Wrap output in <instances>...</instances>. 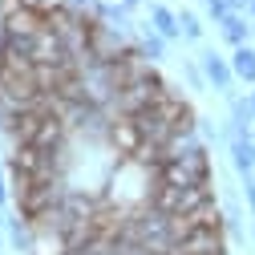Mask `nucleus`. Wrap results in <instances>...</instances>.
I'll list each match as a JSON object with an SVG mask.
<instances>
[{
	"mask_svg": "<svg viewBox=\"0 0 255 255\" xmlns=\"http://www.w3.org/2000/svg\"><path fill=\"white\" fill-rule=\"evenodd\" d=\"M199 69L207 73V81L219 89V93H227V98H231V85H235V69L227 65V61H223V57H215V53H203L199 57Z\"/></svg>",
	"mask_w": 255,
	"mask_h": 255,
	"instance_id": "f257e3e1",
	"label": "nucleus"
},
{
	"mask_svg": "<svg viewBox=\"0 0 255 255\" xmlns=\"http://www.w3.org/2000/svg\"><path fill=\"white\" fill-rule=\"evenodd\" d=\"M231 166L243 178H255V138H235L231 142Z\"/></svg>",
	"mask_w": 255,
	"mask_h": 255,
	"instance_id": "f03ea898",
	"label": "nucleus"
},
{
	"mask_svg": "<svg viewBox=\"0 0 255 255\" xmlns=\"http://www.w3.org/2000/svg\"><path fill=\"white\" fill-rule=\"evenodd\" d=\"M231 69H235V77H243V81H255V49H251V45L235 49V57H231Z\"/></svg>",
	"mask_w": 255,
	"mask_h": 255,
	"instance_id": "7ed1b4c3",
	"label": "nucleus"
},
{
	"mask_svg": "<svg viewBox=\"0 0 255 255\" xmlns=\"http://www.w3.org/2000/svg\"><path fill=\"white\" fill-rule=\"evenodd\" d=\"M150 16H154V28H158V37H178V16L170 12V8H162V4H154L150 8Z\"/></svg>",
	"mask_w": 255,
	"mask_h": 255,
	"instance_id": "20e7f679",
	"label": "nucleus"
},
{
	"mask_svg": "<svg viewBox=\"0 0 255 255\" xmlns=\"http://www.w3.org/2000/svg\"><path fill=\"white\" fill-rule=\"evenodd\" d=\"M219 24H223V37H227L235 49H243V45H247V20H243V16H235V12H231V16H223Z\"/></svg>",
	"mask_w": 255,
	"mask_h": 255,
	"instance_id": "39448f33",
	"label": "nucleus"
},
{
	"mask_svg": "<svg viewBox=\"0 0 255 255\" xmlns=\"http://www.w3.org/2000/svg\"><path fill=\"white\" fill-rule=\"evenodd\" d=\"M223 223L231 227V235H239V239H243V207H239L235 199L223 203Z\"/></svg>",
	"mask_w": 255,
	"mask_h": 255,
	"instance_id": "423d86ee",
	"label": "nucleus"
},
{
	"mask_svg": "<svg viewBox=\"0 0 255 255\" xmlns=\"http://www.w3.org/2000/svg\"><path fill=\"white\" fill-rule=\"evenodd\" d=\"M178 33H182L186 41H199V37H203L199 16H195V12H178Z\"/></svg>",
	"mask_w": 255,
	"mask_h": 255,
	"instance_id": "0eeeda50",
	"label": "nucleus"
},
{
	"mask_svg": "<svg viewBox=\"0 0 255 255\" xmlns=\"http://www.w3.org/2000/svg\"><path fill=\"white\" fill-rule=\"evenodd\" d=\"M146 53L158 61V57H162L166 53V45H162V37H154V33H146Z\"/></svg>",
	"mask_w": 255,
	"mask_h": 255,
	"instance_id": "6e6552de",
	"label": "nucleus"
},
{
	"mask_svg": "<svg viewBox=\"0 0 255 255\" xmlns=\"http://www.w3.org/2000/svg\"><path fill=\"white\" fill-rule=\"evenodd\" d=\"M243 195H247V207L255 215V178H243Z\"/></svg>",
	"mask_w": 255,
	"mask_h": 255,
	"instance_id": "1a4fd4ad",
	"label": "nucleus"
},
{
	"mask_svg": "<svg viewBox=\"0 0 255 255\" xmlns=\"http://www.w3.org/2000/svg\"><path fill=\"white\" fill-rule=\"evenodd\" d=\"M247 106H251V114H255V93H247Z\"/></svg>",
	"mask_w": 255,
	"mask_h": 255,
	"instance_id": "9d476101",
	"label": "nucleus"
},
{
	"mask_svg": "<svg viewBox=\"0 0 255 255\" xmlns=\"http://www.w3.org/2000/svg\"><path fill=\"white\" fill-rule=\"evenodd\" d=\"M0 203H4V182H0Z\"/></svg>",
	"mask_w": 255,
	"mask_h": 255,
	"instance_id": "9b49d317",
	"label": "nucleus"
},
{
	"mask_svg": "<svg viewBox=\"0 0 255 255\" xmlns=\"http://www.w3.org/2000/svg\"><path fill=\"white\" fill-rule=\"evenodd\" d=\"M251 16H255V0H251Z\"/></svg>",
	"mask_w": 255,
	"mask_h": 255,
	"instance_id": "f8f14e48",
	"label": "nucleus"
},
{
	"mask_svg": "<svg viewBox=\"0 0 255 255\" xmlns=\"http://www.w3.org/2000/svg\"><path fill=\"white\" fill-rule=\"evenodd\" d=\"M251 239H255V227H251Z\"/></svg>",
	"mask_w": 255,
	"mask_h": 255,
	"instance_id": "ddd939ff",
	"label": "nucleus"
},
{
	"mask_svg": "<svg viewBox=\"0 0 255 255\" xmlns=\"http://www.w3.org/2000/svg\"><path fill=\"white\" fill-rule=\"evenodd\" d=\"M251 138H255V134H251Z\"/></svg>",
	"mask_w": 255,
	"mask_h": 255,
	"instance_id": "4468645a",
	"label": "nucleus"
}]
</instances>
